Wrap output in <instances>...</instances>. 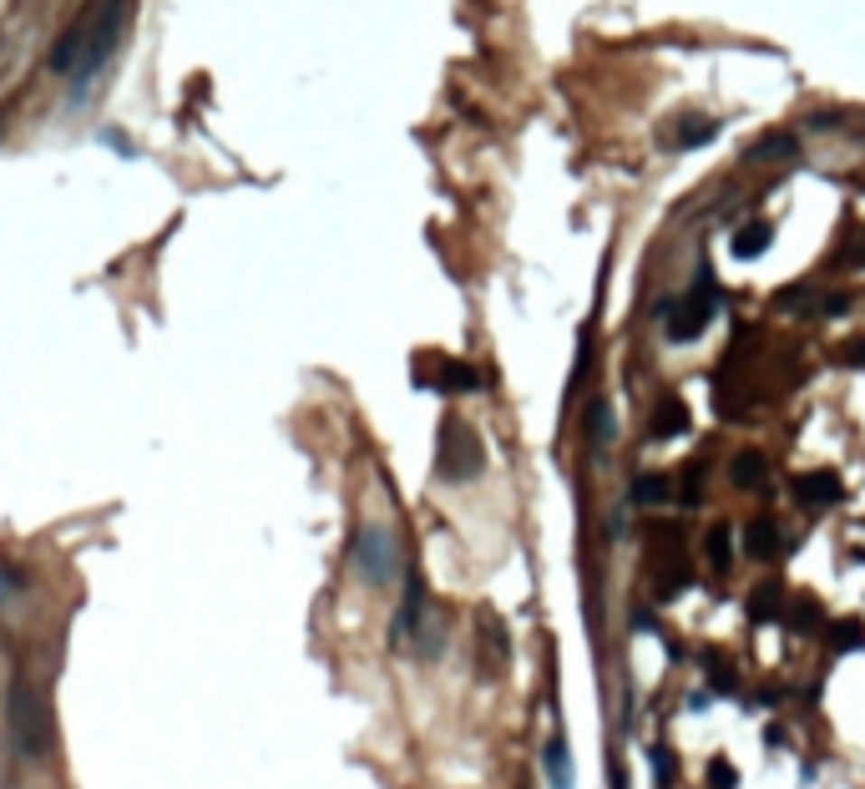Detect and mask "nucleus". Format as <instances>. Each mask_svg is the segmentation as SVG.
I'll use <instances>...</instances> for the list:
<instances>
[{
  "label": "nucleus",
  "instance_id": "nucleus-1",
  "mask_svg": "<svg viewBox=\"0 0 865 789\" xmlns=\"http://www.w3.org/2000/svg\"><path fill=\"white\" fill-rule=\"evenodd\" d=\"M11 738L26 759H41L51 749V713H46V699L36 693L26 673L11 683Z\"/></svg>",
  "mask_w": 865,
  "mask_h": 789
},
{
  "label": "nucleus",
  "instance_id": "nucleus-2",
  "mask_svg": "<svg viewBox=\"0 0 865 789\" xmlns=\"http://www.w3.org/2000/svg\"><path fill=\"white\" fill-rule=\"evenodd\" d=\"M435 466H441V476H446V481H476V476L486 471L481 435H476L466 421H456V415H451V421L441 425V450H435Z\"/></svg>",
  "mask_w": 865,
  "mask_h": 789
},
{
  "label": "nucleus",
  "instance_id": "nucleus-3",
  "mask_svg": "<svg viewBox=\"0 0 865 789\" xmlns=\"http://www.w3.org/2000/svg\"><path fill=\"white\" fill-rule=\"evenodd\" d=\"M713 309H719V299H713V279H709V268H699V289L684 293V299H668V304H663V324H668V339H674V344L699 339V334L709 330Z\"/></svg>",
  "mask_w": 865,
  "mask_h": 789
},
{
  "label": "nucleus",
  "instance_id": "nucleus-4",
  "mask_svg": "<svg viewBox=\"0 0 865 789\" xmlns=\"http://www.w3.org/2000/svg\"><path fill=\"white\" fill-rule=\"evenodd\" d=\"M122 31H127V0H102L97 26H91V41H87V51H81V61H77V87L97 81V71H102V66L116 56V41H122Z\"/></svg>",
  "mask_w": 865,
  "mask_h": 789
},
{
  "label": "nucleus",
  "instance_id": "nucleus-5",
  "mask_svg": "<svg viewBox=\"0 0 865 789\" xmlns=\"http://www.w3.org/2000/svg\"><path fill=\"white\" fill-rule=\"evenodd\" d=\"M349 557H355V572L365 577V582H375V587L395 582V567H400V557H395V536L385 532V526H359Z\"/></svg>",
  "mask_w": 865,
  "mask_h": 789
},
{
  "label": "nucleus",
  "instance_id": "nucleus-6",
  "mask_svg": "<svg viewBox=\"0 0 865 789\" xmlns=\"http://www.w3.org/2000/svg\"><path fill=\"white\" fill-rule=\"evenodd\" d=\"M435 369H420L415 365V385H435V390H476V369L460 365V359H431Z\"/></svg>",
  "mask_w": 865,
  "mask_h": 789
},
{
  "label": "nucleus",
  "instance_id": "nucleus-7",
  "mask_svg": "<svg viewBox=\"0 0 865 789\" xmlns=\"http://www.w3.org/2000/svg\"><path fill=\"white\" fill-rule=\"evenodd\" d=\"M795 497H800L805 506H835V501L845 497L840 471H805L800 481H795Z\"/></svg>",
  "mask_w": 865,
  "mask_h": 789
},
{
  "label": "nucleus",
  "instance_id": "nucleus-8",
  "mask_svg": "<svg viewBox=\"0 0 865 789\" xmlns=\"http://www.w3.org/2000/svg\"><path fill=\"white\" fill-rule=\"evenodd\" d=\"M91 26H97V15H81L77 26L56 41L51 46V71H71V66L81 61V51H87V41H91Z\"/></svg>",
  "mask_w": 865,
  "mask_h": 789
},
{
  "label": "nucleus",
  "instance_id": "nucleus-9",
  "mask_svg": "<svg viewBox=\"0 0 865 789\" xmlns=\"http://www.w3.org/2000/svg\"><path fill=\"white\" fill-rule=\"evenodd\" d=\"M684 431H688V405L678 394L658 400V410H653V435H658V441H674V435H684Z\"/></svg>",
  "mask_w": 865,
  "mask_h": 789
},
{
  "label": "nucleus",
  "instance_id": "nucleus-10",
  "mask_svg": "<svg viewBox=\"0 0 865 789\" xmlns=\"http://www.w3.org/2000/svg\"><path fill=\"white\" fill-rule=\"evenodd\" d=\"M713 132H719V122L703 112H688L684 122L674 127V137H668V147H703V142H713Z\"/></svg>",
  "mask_w": 865,
  "mask_h": 789
},
{
  "label": "nucleus",
  "instance_id": "nucleus-11",
  "mask_svg": "<svg viewBox=\"0 0 865 789\" xmlns=\"http://www.w3.org/2000/svg\"><path fill=\"white\" fill-rule=\"evenodd\" d=\"M729 476H734V486H744V491H764V481H769V466H764L759 450H739L734 466H729Z\"/></svg>",
  "mask_w": 865,
  "mask_h": 789
},
{
  "label": "nucleus",
  "instance_id": "nucleus-12",
  "mask_svg": "<svg viewBox=\"0 0 865 789\" xmlns=\"http://www.w3.org/2000/svg\"><path fill=\"white\" fill-rule=\"evenodd\" d=\"M744 552L749 557H759V562H769V557H779V532H775V522H749L744 526Z\"/></svg>",
  "mask_w": 865,
  "mask_h": 789
},
{
  "label": "nucleus",
  "instance_id": "nucleus-13",
  "mask_svg": "<svg viewBox=\"0 0 865 789\" xmlns=\"http://www.w3.org/2000/svg\"><path fill=\"white\" fill-rule=\"evenodd\" d=\"M825 643L835 653H860L865 648V623H855V617H840V623L825 627Z\"/></svg>",
  "mask_w": 865,
  "mask_h": 789
},
{
  "label": "nucleus",
  "instance_id": "nucleus-14",
  "mask_svg": "<svg viewBox=\"0 0 865 789\" xmlns=\"http://www.w3.org/2000/svg\"><path fill=\"white\" fill-rule=\"evenodd\" d=\"M769 238H775V228L754 218V223H744V228L734 233V254H739V258H759L764 248H769Z\"/></svg>",
  "mask_w": 865,
  "mask_h": 789
},
{
  "label": "nucleus",
  "instance_id": "nucleus-15",
  "mask_svg": "<svg viewBox=\"0 0 865 789\" xmlns=\"http://www.w3.org/2000/svg\"><path fill=\"white\" fill-rule=\"evenodd\" d=\"M779 608H785V587H779V582H759V587L749 592V612L759 617V623L779 617Z\"/></svg>",
  "mask_w": 865,
  "mask_h": 789
},
{
  "label": "nucleus",
  "instance_id": "nucleus-16",
  "mask_svg": "<svg viewBox=\"0 0 865 789\" xmlns=\"http://www.w3.org/2000/svg\"><path fill=\"white\" fill-rule=\"evenodd\" d=\"M547 779H552V789H572V764H567V744H562L557 734H552V744H547Z\"/></svg>",
  "mask_w": 865,
  "mask_h": 789
},
{
  "label": "nucleus",
  "instance_id": "nucleus-17",
  "mask_svg": "<svg viewBox=\"0 0 865 789\" xmlns=\"http://www.w3.org/2000/svg\"><path fill=\"white\" fill-rule=\"evenodd\" d=\"M795 153H800V142L789 137V132H775L769 142L749 147V153H744V162H769V157H795Z\"/></svg>",
  "mask_w": 865,
  "mask_h": 789
},
{
  "label": "nucleus",
  "instance_id": "nucleus-18",
  "mask_svg": "<svg viewBox=\"0 0 865 789\" xmlns=\"http://www.w3.org/2000/svg\"><path fill=\"white\" fill-rule=\"evenodd\" d=\"M587 435H592V446H608L612 441V405L608 400H592V405H587Z\"/></svg>",
  "mask_w": 865,
  "mask_h": 789
},
{
  "label": "nucleus",
  "instance_id": "nucleus-19",
  "mask_svg": "<svg viewBox=\"0 0 865 789\" xmlns=\"http://www.w3.org/2000/svg\"><path fill=\"white\" fill-rule=\"evenodd\" d=\"M668 476H637V486H633V501L637 506H658V501H668Z\"/></svg>",
  "mask_w": 865,
  "mask_h": 789
},
{
  "label": "nucleus",
  "instance_id": "nucleus-20",
  "mask_svg": "<svg viewBox=\"0 0 865 789\" xmlns=\"http://www.w3.org/2000/svg\"><path fill=\"white\" fill-rule=\"evenodd\" d=\"M703 547H709V562L719 567V572H724V567H729V557H734V536H729V526L719 522V526L709 532V542H703Z\"/></svg>",
  "mask_w": 865,
  "mask_h": 789
},
{
  "label": "nucleus",
  "instance_id": "nucleus-21",
  "mask_svg": "<svg viewBox=\"0 0 865 789\" xmlns=\"http://www.w3.org/2000/svg\"><path fill=\"white\" fill-rule=\"evenodd\" d=\"M814 623H820V608H814L810 598H800V602H795V612H789V627H795V633H810Z\"/></svg>",
  "mask_w": 865,
  "mask_h": 789
},
{
  "label": "nucleus",
  "instance_id": "nucleus-22",
  "mask_svg": "<svg viewBox=\"0 0 865 789\" xmlns=\"http://www.w3.org/2000/svg\"><path fill=\"white\" fill-rule=\"evenodd\" d=\"M684 582H688V567H684V562H668V577H658V592H663V598H674Z\"/></svg>",
  "mask_w": 865,
  "mask_h": 789
},
{
  "label": "nucleus",
  "instance_id": "nucleus-23",
  "mask_svg": "<svg viewBox=\"0 0 865 789\" xmlns=\"http://www.w3.org/2000/svg\"><path fill=\"white\" fill-rule=\"evenodd\" d=\"M709 784L713 789H734V769H729V759H713L709 764Z\"/></svg>",
  "mask_w": 865,
  "mask_h": 789
},
{
  "label": "nucleus",
  "instance_id": "nucleus-24",
  "mask_svg": "<svg viewBox=\"0 0 865 789\" xmlns=\"http://www.w3.org/2000/svg\"><path fill=\"white\" fill-rule=\"evenodd\" d=\"M699 481H703V466L693 460V466L684 471V501H699Z\"/></svg>",
  "mask_w": 865,
  "mask_h": 789
},
{
  "label": "nucleus",
  "instance_id": "nucleus-25",
  "mask_svg": "<svg viewBox=\"0 0 865 789\" xmlns=\"http://www.w3.org/2000/svg\"><path fill=\"white\" fill-rule=\"evenodd\" d=\"M845 359H851V365H865V339L851 344V349H845Z\"/></svg>",
  "mask_w": 865,
  "mask_h": 789
}]
</instances>
